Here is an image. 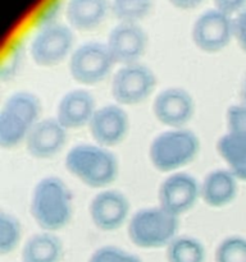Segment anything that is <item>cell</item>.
I'll use <instances>...</instances> for the list:
<instances>
[{
	"label": "cell",
	"instance_id": "1",
	"mask_svg": "<svg viewBox=\"0 0 246 262\" xmlns=\"http://www.w3.org/2000/svg\"><path fill=\"white\" fill-rule=\"evenodd\" d=\"M30 212L44 232L55 233L66 228L73 215V197L64 181L45 177L37 182L31 196Z\"/></svg>",
	"mask_w": 246,
	"mask_h": 262
},
{
	"label": "cell",
	"instance_id": "2",
	"mask_svg": "<svg viewBox=\"0 0 246 262\" xmlns=\"http://www.w3.org/2000/svg\"><path fill=\"white\" fill-rule=\"evenodd\" d=\"M69 174L90 188L105 189L117 179L119 163L110 148L97 143H78L64 159Z\"/></svg>",
	"mask_w": 246,
	"mask_h": 262
},
{
	"label": "cell",
	"instance_id": "3",
	"mask_svg": "<svg viewBox=\"0 0 246 262\" xmlns=\"http://www.w3.org/2000/svg\"><path fill=\"white\" fill-rule=\"evenodd\" d=\"M40 120L41 102L36 95L28 91L12 94L0 110V146L14 148L25 143Z\"/></svg>",
	"mask_w": 246,
	"mask_h": 262
},
{
	"label": "cell",
	"instance_id": "4",
	"mask_svg": "<svg viewBox=\"0 0 246 262\" xmlns=\"http://www.w3.org/2000/svg\"><path fill=\"white\" fill-rule=\"evenodd\" d=\"M200 151V140L187 128H168L151 141L149 159L156 170L176 173L191 164Z\"/></svg>",
	"mask_w": 246,
	"mask_h": 262
},
{
	"label": "cell",
	"instance_id": "5",
	"mask_svg": "<svg viewBox=\"0 0 246 262\" xmlns=\"http://www.w3.org/2000/svg\"><path fill=\"white\" fill-rule=\"evenodd\" d=\"M179 217L163 207H144L137 210L127 223L131 242L144 250L167 247L178 234Z\"/></svg>",
	"mask_w": 246,
	"mask_h": 262
},
{
	"label": "cell",
	"instance_id": "6",
	"mask_svg": "<svg viewBox=\"0 0 246 262\" xmlns=\"http://www.w3.org/2000/svg\"><path fill=\"white\" fill-rule=\"evenodd\" d=\"M115 63L107 43L90 41L74 48L68 68L72 78L84 86H95L108 78Z\"/></svg>",
	"mask_w": 246,
	"mask_h": 262
},
{
	"label": "cell",
	"instance_id": "7",
	"mask_svg": "<svg viewBox=\"0 0 246 262\" xmlns=\"http://www.w3.org/2000/svg\"><path fill=\"white\" fill-rule=\"evenodd\" d=\"M156 78L149 67L141 63L120 66L113 74L110 94L120 106H133L153 95Z\"/></svg>",
	"mask_w": 246,
	"mask_h": 262
},
{
	"label": "cell",
	"instance_id": "8",
	"mask_svg": "<svg viewBox=\"0 0 246 262\" xmlns=\"http://www.w3.org/2000/svg\"><path fill=\"white\" fill-rule=\"evenodd\" d=\"M31 58L40 67H55L72 55L74 33L68 25L55 23L38 28L31 40Z\"/></svg>",
	"mask_w": 246,
	"mask_h": 262
},
{
	"label": "cell",
	"instance_id": "9",
	"mask_svg": "<svg viewBox=\"0 0 246 262\" xmlns=\"http://www.w3.org/2000/svg\"><path fill=\"white\" fill-rule=\"evenodd\" d=\"M195 46L204 53H219L233 38V17L212 8L195 19L191 28Z\"/></svg>",
	"mask_w": 246,
	"mask_h": 262
},
{
	"label": "cell",
	"instance_id": "10",
	"mask_svg": "<svg viewBox=\"0 0 246 262\" xmlns=\"http://www.w3.org/2000/svg\"><path fill=\"white\" fill-rule=\"evenodd\" d=\"M199 199L200 183L183 171L169 174L159 187V206L178 217L190 211Z\"/></svg>",
	"mask_w": 246,
	"mask_h": 262
},
{
	"label": "cell",
	"instance_id": "11",
	"mask_svg": "<svg viewBox=\"0 0 246 262\" xmlns=\"http://www.w3.org/2000/svg\"><path fill=\"white\" fill-rule=\"evenodd\" d=\"M130 201L117 189H102L95 194L89 206L92 224L102 232H114L122 228L130 220Z\"/></svg>",
	"mask_w": 246,
	"mask_h": 262
},
{
	"label": "cell",
	"instance_id": "12",
	"mask_svg": "<svg viewBox=\"0 0 246 262\" xmlns=\"http://www.w3.org/2000/svg\"><path fill=\"white\" fill-rule=\"evenodd\" d=\"M105 43L115 64L140 63L148 48V35L138 23H118Z\"/></svg>",
	"mask_w": 246,
	"mask_h": 262
},
{
	"label": "cell",
	"instance_id": "13",
	"mask_svg": "<svg viewBox=\"0 0 246 262\" xmlns=\"http://www.w3.org/2000/svg\"><path fill=\"white\" fill-rule=\"evenodd\" d=\"M87 127L95 143L110 148L123 142L130 129V118L120 105H104L97 107Z\"/></svg>",
	"mask_w": 246,
	"mask_h": 262
},
{
	"label": "cell",
	"instance_id": "14",
	"mask_svg": "<svg viewBox=\"0 0 246 262\" xmlns=\"http://www.w3.org/2000/svg\"><path fill=\"white\" fill-rule=\"evenodd\" d=\"M194 113V99L189 91L179 87H168L154 99V117L160 124L168 128H186Z\"/></svg>",
	"mask_w": 246,
	"mask_h": 262
},
{
	"label": "cell",
	"instance_id": "15",
	"mask_svg": "<svg viewBox=\"0 0 246 262\" xmlns=\"http://www.w3.org/2000/svg\"><path fill=\"white\" fill-rule=\"evenodd\" d=\"M68 138V129L56 118L41 119L25 141L27 152L36 159H51L64 148Z\"/></svg>",
	"mask_w": 246,
	"mask_h": 262
},
{
	"label": "cell",
	"instance_id": "16",
	"mask_svg": "<svg viewBox=\"0 0 246 262\" xmlns=\"http://www.w3.org/2000/svg\"><path fill=\"white\" fill-rule=\"evenodd\" d=\"M96 109L95 97L87 90H72L59 100L55 118L68 130L79 129L89 125Z\"/></svg>",
	"mask_w": 246,
	"mask_h": 262
},
{
	"label": "cell",
	"instance_id": "17",
	"mask_svg": "<svg viewBox=\"0 0 246 262\" xmlns=\"http://www.w3.org/2000/svg\"><path fill=\"white\" fill-rule=\"evenodd\" d=\"M109 12L108 0H67L64 15L72 30L87 32L99 27Z\"/></svg>",
	"mask_w": 246,
	"mask_h": 262
},
{
	"label": "cell",
	"instance_id": "18",
	"mask_svg": "<svg viewBox=\"0 0 246 262\" xmlns=\"http://www.w3.org/2000/svg\"><path fill=\"white\" fill-rule=\"evenodd\" d=\"M238 179L228 169H217L208 173L200 183V197L210 207H224L236 199Z\"/></svg>",
	"mask_w": 246,
	"mask_h": 262
},
{
	"label": "cell",
	"instance_id": "19",
	"mask_svg": "<svg viewBox=\"0 0 246 262\" xmlns=\"http://www.w3.org/2000/svg\"><path fill=\"white\" fill-rule=\"evenodd\" d=\"M61 257L63 243L50 232L31 235L22 248V262H60Z\"/></svg>",
	"mask_w": 246,
	"mask_h": 262
},
{
	"label": "cell",
	"instance_id": "20",
	"mask_svg": "<svg viewBox=\"0 0 246 262\" xmlns=\"http://www.w3.org/2000/svg\"><path fill=\"white\" fill-rule=\"evenodd\" d=\"M217 150L228 170L240 181H246V136L227 132L218 141Z\"/></svg>",
	"mask_w": 246,
	"mask_h": 262
},
{
	"label": "cell",
	"instance_id": "21",
	"mask_svg": "<svg viewBox=\"0 0 246 262\" xmlns=\"http://www.w3.org/2000/svg\"><path fill=\"white\" fill-rule=\"evenodd\" d=\"M166 248L168 262H205L207 257L202 243L186 235H177Z\"/></svg>",
	"mask_w": 246,
	"mask_h": 262
},
{
	"label": "cell",
	"instance_id": "22",
	"mask_svg": "<svg viewBox=\"0 0 246 262\" xmlns=\"http://www.w3.org/2000/svg\"><path fill=\"white\" fill-rule=\"evenodd\" d=\"M153 9V0H112L110 13L118 23H138Z\"/></svg>",
	"mask_w": 246,
	"mask_h": 262
},
{
	"label": "cell",
	"instance_id": "23",
	"mask_svg": "<svg viewBox=\"0 0 246 262\" xmlns=\"http://www.w3.org/2000/svg\"><path fill=\"white\" fill-rule=\"evenodd\" d=\"M22 225L14 215L0 212V253L8 255L19 246L22 241Z\"/></svg>",
	"mask_w": 246,
	"mask_h": 262
},
{
	"label": "cell",
	"instance_id": "24",
	"mask_svg": "<svg viewBox=\"0 0 246 262\" xmlns=\"http://www.w3.org/2000/svg\"><path fill=\"white\" fill-rule=\"evenodd\" d=\"M215 262H246V239L232 235L218 245Z\"/></svg>",
	"mask_w": 246,
	"mask_h": 262
},
{
	"label": "cell",
	"instance_id": "25",
	"mask_svg": "<svg viewBox=\"0 0 246 262\" xmlns=\"http://www.w3.org/2000/svg\"><path fill=\"white\" fill-rule=\"evenodd\" d=\"M26 43L23 38L14 41L10 45V49L5 54L2 63V78L4 81L12 79L15 74H18L19 69L22 68V64L25 61L26 55Z\"/></svg>",
	"mask_w": 246,
	"mask_h": 262
},
{
	"label": "cell",
	"instance_id": "26",
	"mask_svg": "<svg viewBox=\"0 0 246 262\" xmlns=\"http://www.w3.org/2000/svg\"><path fill=\"white\" fill-rule=\"evenodd\" d=\"M89 262H142L133 253L117 247V246H104L100 247L90 256Z\"/></svg>",
	"mask_w": 246,
	"mask_h": 262
},
{
	"label": "cell",
	"instance_id": "27",
	"mask_svg": "<svg viewBox=\"0 0 246 262\" xmlns=\"http://www.w3.org/2000/svg\"><path fill=\"white\" fill-rule=\"evenodd\" d=\"M67 0H49L40 10L35 18L36 28H43L46 26L59 23V17L66 9Z\"/></svg>",
	"mask_w": 246,
	"mask_h": 262
},
{
	"label": "cell",
	"instance_id": "28",
	"mask_svg": "<svg viewBox=\"0 0 246 262\" xmlns=\"http://www.w3.org/2000/svg\"><path fill=\"white\" fill-rule=\"evenodd\" d=\"M225 122L228 133L246 136V105L237 104L228 107Z\"/></svg>",
	"mask_w": 246,
	"mask_h": 262
},
{
	"label": "cell",
	"instance_id": "29",
	"mask_svg": "<svg viewBox=\"0 0 246 262\" xmlns=\"http://www.w3.org/2000/svg\"><path fill=\"white\" fill-rule=\"evenodd\" d=\"M233 38L246 54V8L233 17Z\"/></svg>",
	"mask_w": 246,
	"mask_h": 262
},
{
	"label": "cell",
	"instance_id": "30",
	"mask_svg": "<svg viewBox=\"0 0 246 262\" xmlns=\"http://www.w3.org/2000/svg\"><path fill=\"white\" fill-rule=\"evenodd\" d=\"M214 8L230 15H236L246 8V0H213Z\"/></svg>",
	"mask_w": 246,
	"mask_h": 262
},
{
	"label": "cell",
	"instance_id": "31",
	"mask_svg": "<svg viewBox=\"0 0 246 262\" xmlns=\"http://www.w3.org/2000/svg\"><path fill=\"white\" fill-rule=\"evenodd\" d=\"M174 8H178L182 10H191L199 7L204 0H168Z\"/></svg>",
	"mask_w": 246,
	"mask_h": 262
},
{
	"label": "cell",
	"instance_id": "32",
	"mask_svg": "<svg viewBox=\"0 0 246 262\" xmlns=\"http://www.w3.org/2000/svg\"><path fill=\"white\" fill-rule=\"evenodd\" d=\"M240 99H241V104H245L246 105V72H245V74H243L242 82H241Z\"/></svg>",
	"mask_w": 246,
	"mask_h": 262
}]
</instances>
